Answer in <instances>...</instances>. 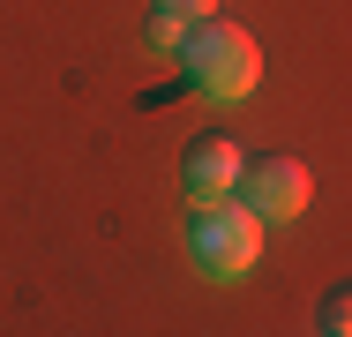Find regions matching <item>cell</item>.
<instances>
[{"label": "cell", "instance_id": "8992f818", "mask_svg": "<svg viewBox=\"0 0 352 337\" xmlns=\"http://www.w3.org/2000/svg\"><path fill=\"white\" fill-rule=\"evenodd\" d=\"M142 38H150L157 53H180V38H188V23H180V15H157V8H150V23H142Z\"/></svg>", "mask_w": 352, "mask_h": 337}, {"label": "cell", "instance_id": "52a82bcc", "mask_svg": "<svg viewBox=\"0 0 352 337\" xmlns=\"http://www.w3.org/2000/svg\"><path fill=\"white\" fill-rule=\"evenodd\" d=\"M157 15H180V23H210L217 15V0H150Z\"/></svg>", "mask_w": 352, "mask_h": 337}, {"label": "cell", "instance_id": "7a4b0ae2", "mask_svg": "<svg viewBox=\"0 0 352 337\" xmlns=\"http://www.w3.org/2000/svg\"><path fill=\"white\" fill-rule=\"evenodd\" d=\"M263 217L248 210V202H203V210H188V225H180V248H188V263L217 277V285H232V277H248V270L263 263Z\"/></svg>", "mask_w": 352, "mask_h": 337}, {"label": "cell", "instance_id": "3957f363", "mask_svg": "<svg viewBox=\"0 0 352 337\" xmlns=\"http://www.w3.org/2000/svg\"><path fill=\"white\" fill-rule=\"evenodd\" d=\"M240 202H248L263 225L300 217V210L315 202V173H307L300 157H285V150H270V157H248V165H240Z\"/></svg>", "mask_w": 352, "mask_h": 337}, {"label": "cell", "instance_id": "5b68a950", "mask_svg": "<svg viewBox=\"0 0 352 337\" xmlns=\"http://www.w3.org/2000/svg\"><path fill=\"white\" fill-rule=\"evenodd\" d=\"M322 337H352V285H338L322 300Z\"/></svg>", "mask_w": 352, "mask_h": 337}, {"label": "cell", "instance_id": "277c9868", "mask_svg": "<svg viewBox=\"0 0 352 337\" xmlns=\"http://www.w3.org/2000/svg\"><path fill=\"white\" fill-rule=\"evenodd\" d=\"M240 142L232 135H195L188 150H180V195L188 210H203V202H232L240 195Z\"/></svg>", "mask_w": 352, "mask_h": 337}, {"label": "cell", "instance_id": "6da1fadb", "mask_svg": "<svg viewBox=\"0 0 352 337\" xmlns=\"http://www.w3.org/2000/svg\"><path fill=\"white\" fill-rule=\"evenodd\" d=\"M180 83L188 90H203L210 105H240L255 83H263V45L240 30V23H188V38H180Z\"/></svg>", "mask_w": 352, "mask_h": 337}]
</instances>
